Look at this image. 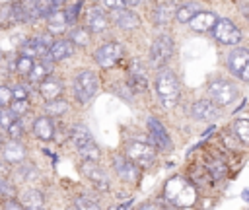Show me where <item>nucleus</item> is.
<instances>
[{"label": "nucleus", "mask_w": 249, "mask_h": 210, "mask_svg": "<svg viewBox=\"0 0 249 210\" xmlns=\"http://www.w3.org/2000/svg\"><path fill=\"white\" fill-rule=\"evenodd\" d=\"M156 93L163 109H173L179 103L181 86L171 68H161L156 74Z\"/></svg>", "instance_id": "1"}, {"label": "nucleus", "mask_w": 249, "mask_h": 210, "mask_svg": "<svg viewBox=\"0 0 249 210\" xmlns=\"http://www.w3.org/2000/svg\"><path fill=\"white\" fill-rule=\"evenodd\" d=\"M163 198L175 206V208H185V206H193L196 202V189L185 181L183 177L175 175L171 177L165 187H163Z\"/></svg>", "instance_id": "2"}, {"label": "nucleus", "mask_w": 249, "mask_h": 210, "mask_svg": "<svg viewBox=\"0 0 249 210\" xmlns=\"http://www.w3.org/2000/svg\"><path fill=\"white\" fill-rule=\"evenodd\" d=\"M72 89H74V97L80 103H88L99 89L97 74L91 70H80L72 80Z\"/></svg>", "instance_id": "3"}, {"label": "nucleus", "mask_w": 249, "mask_h": 210, "mask_svg": "<svg viewBox=\"0 0 249 210\" xmlns=\"http://www.w3.org/2000/svg\"><path fill=\"white\" fill-rule=\"evenodd\" d=\"M175 52V41L171 35H158L154 41H152V47H150V62L152 66L156 68H165V64L171 60Z\"/></svg>", "instance_id": "4"}, {"label": "nucleus", "mask_w": 249, "mask_h": 210, "mask_svg": "<svg viewBox=\"0 0 249 210\" xmlns=\"http://www.w3.org/2000/svg\"><path fill=\"white\" fill-rule=\"evenodd\" d=\"M124 156L138 167H148L156 161V146L140 140H132L124 146Z\"/></svg>", "instance_id": "5"}, {"label": "nucleus", "mask_w": 249, "mask_h": 210, "mask_svg": "<svg viewBox=\"0 0 249 210\" xmlns=\"http://www.w3.org/2000/svg\"><path fill=\"white\" fill-rule=\"evenodd\" d=\"M226 66L230 74L249 84V51L243 47H233L226 56Z\"/></svg>", "instance_id": "6"}, {"label": "nucleus", "mask_w": 249, "mask_h": 210, "mask_svg": "<svg viewBox=\"0 0 249 210\" xmlns=\"http://www.w3.org/2000/svg\"><path fill=\"white\" fill-rule=\"evenodd\" d=\"M208 93H210V99L218 105V107H226L230 103L235 101L237 97V88L230 82V80H224V78H216L208 84Z\"/></svg>", "instance_id": "7"}, {"label": "nucleus", "mask_w": 249, "mask_h": 210, "mask_svg": "<svg viewBox=\"0 0 249 210\" xmlns=\"http://www.w3.org/2000/svg\"><path fill=\"white\" fill-rule=\"evenodd\" d=\"M124 54V49L121 43L117 41H107L103 43L95 52H93V60L101 66V68H109V66H115Z\"/></svg>", "instance_id": "8"}, {"label": "nucleus", "mask_w": 249, "mask_h": 210, "mask_svg": "<svg viewBox=\"0 0 249 210\" xmlns=\"http://www.w3.org/2000/svg\"><path fill=\"white\" fill-rule=\"evenodd\" d=\"M212 35H214V39H216L218 43L228 45V47H233V45H237V43L241 41V31H239V27H237L231 19H226V18H220V19H218L216 27L212 29Z\"/></svg>", "instance_id": "9"}, {"label": "nucleus", "mask_w": 249, "mask_h": 210, "mask_svg": "<svg viewBox=\"0 0 249 210\" xmlns=\"http://www.w3.org/2000/svg\"><path fill=\"white\" fill-rule=\"evenodd\" d=\"M82 175L93 185V189H97L101 192L109 191V177H107L105 169L99 167V163H95V161H84L82 163Z\"/></svg>", "instance_id": "10"}, {"label": "nucleus", "mask_w": 249, "mask_h": 210, "mask_svg": "<svg viewBox=\"0 0 249 210\" xmlns=\"http://www.w3.org/2000/svg\"><path fill=\"white\" fill-rule=\"evenodd\" d=\"M113 167H115L119 179L124 181V183L134 185L140 179V167L134 165L126 156H115L113 158Z\"/></svg>", "instance_id": "11"}, {"label": "nucleus", "mask_w": 249, "mask_h": 210, "mask_svg": "<svg viewBox=\"0 0 249 210\" xmlns=\"http://www.w3.org/2000/svg\"><path fill=\"white\" fill-rule=\"evenodd\" d=\"M191 113L196 121L202 122H214L220 117V107L212 99H196L191 107Z\"/></svg>", "instance_id": "12"}, {"label": "nucleus", "mask_w": 249, "mask_h": 210, "mask_svg": "<svg viewBox=\"0 0 249 210\" xmlns=\"http://www.w3.org/2000/svg\"><path fill=\"white\" fill-rule=\"evenodd\" d=\"M148 132H150L156 148H160V150H171L173 148V142H171L167 130L163 128V124L160 122V119L148 117Z\"/></svg>", "instance_id": "13"}, {"label": "nucleus", "mask_w": 249, "mask_h": 210, "mask_svg": "<svg viewBox=\"0 0 249 210\" xmlns=\"http://www.w3.org/2000/svg\"><path fill=\"white\" fill-rule=\"evenodd\" d=\"M109 18L117 23L119 29L123 31H130V29H136L140 25V18L136 16V12L128 10V8H119V10H111L109 12Z\"/></svg>", "instance_id": "14"}, {"label": "nucleus", "mask_w": 249, "mask_h": 210, "mask_svg": "<svg viewBox=\"0 0 249 210\" xmlns=\"http://www.w3.org/2000/svg\"><path fill=\"white\" fill-rule=\"evenodd\" d=\"M109 25V16L107 12H103L99 6H93L91 10H88L86 14V29L89 33H103Z\"/></svg>", "instance_id": "15"}, {"label": "nucleus", "mask_w": 249, "mask_h": 210, "mask_svg": "<svg viewBox=\"0 0 249 210\" xmlns=\"http://www.w3.org/2000/svg\"><path fill=\"white\" fill-rule=\"evenodd\" d=\"M218 16L214 14V12H208V10H202L200 14H196L193 19H191V23H189V27L195 31V33H206V31H212L214 27H216V23H218Z\"/></svg>", "instance_id": "16"}, {"label": "nucleus", "mask_w": 249, "mask_h": 210, "mask_svg": "<svg viewBox=\"0 0 249 210\" xmlns=\"http://www.w3.org/2000/svg\"><path fill=\"white\" fill-rule=\"evenodd\" d=\"M177 8L179 6H175V2H158L152 10V21L156 25H167L175 18Z\"/></svg>", "instance_id": "17"}, {"label": "nucleus", "mask_w": 249, "mask_h": 210, "mask_svg": "<svg viewBox=\"0 0 249 210\" xmlns=\"http://www.w3.org/2000/svg\"><path fill=\"white\" fill-rule=\"evenodd\" d=\"M72 54H74V45H72L68 39H58V41H54V43L51 45V49H49L45 60H49V62L54 64V62H58V60H64V58L72 56Z\"/></svg>", "instance_id": "18"}, {"label": "nucleus", "mask_w": 249, "mask_h": 210, "mask_svg": "<svg viewBox=\"0 0 249 210\" xmlns=\"http://www.w3.org/2000/svg\"><path fill=\"white\" fill-rule=\"evenodd\" d=\"M64 91V84L56 78V76H49L45 82L39 84V93L45 101H54V99H60Z\"/></svg>", "instance_id": "19"}, {"label": "nucleus", "mask_w": 249, "mask_h": 210, "mask_svg": "<svg viewBox=\"0 0 249 210\" xmlns=\"http://www.w3.org/2000/svg\"><path fill=\"white\" fill-rule=\"evenodd\" d=\"M2 152V159L8 163H19L25 159V146L19 140H8L2 144L0 148Z\"/></svg>", "instance_id": "20"}, {"label": "nucleus", "mask_w": 249, "mask_h": 210, "mask_svg": "<svg viewBox=\"0 0 249 210\" xmlns=\"http://www.w3.org/2000/svg\"><path fill=\"white\" fill-rule=\"evenodd\" d=\"M128 88L132 93L146 89V72L138 60H132L128 66Z\"/></svg>", "instance_id": "21"}, {"label": "nucleus", "mask_w": 249, "mask_h": 210, "mask_svg": "<svg viewBox=\"0 0 249 210\" xmlns=\"http://www.w3.org/2000/svg\"><path fill=\"white\" fill-rule=\"evenodd\" d=\"M54 132H56V128H54V122H53L51 117L45 115V117H37V119L33 121V134H35L39 140L49 142V140L54 138Z\"/></svg>", "instance_id": "22"}, {"label": "nucleus", "mask_w": 249, "mask_h": 210, "mask_svg": "<svg viewBox=\"0 0 249 210\" xmlns=\"http://www.w3.org/2000/svg\"><path fill=\"white\" fill-rule=\"evenodd\" d=\"M49 76H53V62H49V60H45V58H41V60H35V64H33V70L29 72V76H27V80L31 82V84H41V82H45Z\"/></svg>", "instance_id": "23"}, {"label": "nucleus", "mask_w": 249, "mask_h": 210, "mask_svg": "<svg viewBox=\"0 0 249 210\" xmlns=\"http://www.w3.org/2000/svg\"><path fill=\"white\" fill-rule=\"evenodd\" d=\"M70 138H72V144L76 146V150H82V148H86L93 142V136H91L89 128L82 122H78L70 128Z\"/></svg>", "instance_id": "24"}, {"label": "nucleus", "mask_w": 249, "mask_h": 210, "mask_svg": "<svg viewBox=\"0 0 249 210\" xmlns=\"http://www.w3.org/2000/svg\"><path fill=\"white\" fill-rule=\"evenodd\" d=\"M19 202L25 210H43V204H45V196L41 191L37 189H27L23 191V194L19 196Z\"/></svg>", "instance_id": "25"}, {"label": "nucleus", "mask_w": 249, "mask_h": 210, "mask_svg": "<svg viewBox=\"0 0 249 210\" xmlns=\"http://www.w3.org/2000/svg\"><path fill=\"white\" fill-rule=\"evenodd\" d=\"M66 27H68V19H66L64 10H56V12H53V14L47 18L49 35H60V33H64Z\"/></svg>", "instance_id": "26"}, {"label": "nucleus", "mask_w": 249, "mask_h": 210, "mask_svg": "<svg viewBox=\"0 0 249 210\" xmlns=\"http://www.w3.org/2000/svg\"><path fill=\"white\" fill-rule=\"evenodd\" d=\"M202 12V4L198 2H187V4H181L177 8V14H175V19L181 21V23H191V19Z\"/></svg>", "instance_id": "27"}, {"label": "nucleus", "mask_w": 249, "mask_h": 210, "mask_svg": "<svg viewBox=\"0 0 249 210\" xmlns=\"http://www.w3.org/2000/svg\"><path fill=\"white\" fill-rule=\"evenodd\" d=\"M89 39H91V33L86 27H74L70 31V35H68V41L74 47H88L89 45Z\"/></svg>", "instance_id": "28"}, {"label": "nucleus", "mask_w": 249, "mask_h": 210, "mask_svg": "<svg viewBox=\"0 0 249 210\" xmlns=\"http://www.w3.org/2000/svg\"><path fill=\"white\" fill-rule=\"evenodd\" d=\"M66 111H68V101L62 99V97L45 103V113H47V117H58V115H64Z\"/></svg>", "instance_id": "29"}, {"label": "nucleus", "mask_w": 249, "mask_h": 210, "mask_svg": "<svg viewBox=\"0 0 249 210\" xmlns=\"http://www.w3.org/2000/svg\"><path fill=\"white\" fill-rule=\"evenodd\" d=\"M233 134L243 144H249V117H241L233 121Z\"/></svg>", "instance_id": "30"}, {"label": "nucleus", "mask_w": 249, "mask_h": 210, "mask_svg": "<svg viewBox=\"0 0 249 210\" xmlns=\"http://www.w3.org/2000/svg\"><path fill=\"white\" fill-rule=\"evenodd\" d=\"M78 154H80V158H82L84 161H95V163H97V159L101 158V150H99V146H97L95 142H91L89 146L78 150Z\"/></svg>", "instance_id": "31"}, {"label": "nucleus", "mask_w": 249, "mask_h": 210, "mask_svg": "<svg viewBox=\"0 0 249 210\" xmlns=\"http://www.w3.org/2000/svg\"><path fill=\"white\" fill-rule=\"evenodd\" d=\"M33 64H35V60L27 58V56H18L14 68H16V72H18L19 76H29V72L33 70Z\"/></svg>", "instance_id": "32"}, {"label": "nucleus", "mask_w": 249, "mask_h": 210, "mask_svg": "<svg viewBox=\"0 0 249 210\" xmlns=\"http://www.w3.org/2000/svg\"><path fill=\"white\" fill-rule=\"evenodd\" d=\"M8 109L14 113L16 119H18V117H23V115H27V111H29V101H27V99H14Z\"/></svg>", "instance_id": "33"}, {"label": "nucleus", "mask_w": 249, "mask_h": 210, "mask_svg": "<svg viewBox=\"0 0 249 210\" xmlns=\"http://www.w3.org/2000/svg\"><path fill=\"white\" fill-rule=\"evenodd\" d=\"M18 175H19L23 181H33V179H37L39 171H37V167H35L33 163H25V165L18 167Z\"/></svg>", "instance_id": "34"}, {"label": "nucleus", "mask_w": 249, "mask_h": 210, "mask_svg": "<svg viewBox=\"0 0 249 210\" xmlns=\"http://www.w3.org/2000/svg\"><path fill=\"white\" fill-rule=\"evenodd\" d=\"M74 208H76V210H101L93 200H89V198H86V196H78V198L74 200Z\"/></svg>", "instance_id": "35"}, {"label": "nucleus", "mask_w": 249, "mask_h": 210, "mask_svg": "<svg viewBox=\"0 0 249 210\" xmlns=\"http://www.w3.org/2000/svg\"><path fill=\"white\" fill-rule=\"evenodd\" d=\"M16 121H18V119L14 117V113H12L10 109H0V126H2L4 130H8Z\"/></svg>", "instance_id": "36"}, {"label": "nucleus", "mask_w": 249, "mask_h": 210, "mask_svg": "<svg viewBox=\"0 0 249 210\" xmlns=\"http://www.w3.org/2000/svg\"><path fill=\"white\" fill-rule=\"evenodd\" d=\"M12 101H14L12 88H8V86H0V107H10Z\"/></svg>", "instance_id": "37"}, {"label": "nucleus", "mask_w": 249, "mask_h": 210, "mask_svg": "<svg viewBox=\"0 0 249 210\" xmlns=\"http://www.w3.org/2000/svg\"><path fill=\"white\" fill-rule=\"evenodd\" d=\"M12 194H14V187H12V183L6 179V175L0 171V196L12 198Z\"/></svg>", "instance_id": "38"}, {"label": "nucleus", "mask_w": 249, "mask_h": 210, "mask_svg": "<svg viewBox=\"0 0 249 210\" xmlns=\"http://www.w3.org/2000/svg\"><path fill=\"white\" fill-rule=\"evenodd\" d=\"M6 132H8V136H10L12 140H18V138H21V136H23V132H25V128H23V122L18 119V121H16V122H14V124H12V126H10Z\"/></svg>", "instance_id": "39"}, {"label": "nucleus", "mask_w": 249, "mask_h": 210, "mask_svg": "<svg viewBox=\"0 0 249 210\" xmlns=\"http://www.w3.org/2000/svg\"><path fill=\"white\" fill-rule=\"evenodd\" d=\"M80 6H82L80 2H72V4H68V6H66L64 14H66V19H68V25L76 21V18H78V12H80Z\"/></svg>", "instance_id": "40"}, {"label": "nucleus", "mask_w": 249, "mask_h": 210, "mask_svg": "<svg viewBox=\"0 0 249 210\" xmlns=\"http://www.w3.org/2000/svg\"><path fill=\"white\" fill-rule=\"evenodd\" d=\"M208 171H210L212 179H222V177H224V173H226V167H224V163H222V161H212V165L208 167Z\"/></svg>", "instance_id": "41"}, {"label": "nucleus", "mask_w": 249, "mask_h": 210, "mask_svg": "<svg viewBox=\"0 0 249 210\" xmlns=\"http://www.w3.org/2000/svg\"><path fill=\"white\" fill-rule=\"evenodd\" d=\"M12 93H14V99H27L29 88L25 84H18L16 88H12Z\"/></svg>", "instance_id": "42"}, {"label": "nucleus", "mask_w": 249, "mask_h": 210, "mask_svg": "<svg viewBox=\"0 0 249 210\" xmlns=\"http://www.w3.org/2000/svg\"><path fill=\"white\" fill-rule=\"evenodd\" d=\"M2 210H25V208L21 206V202H19V200L6 198V200L2 202Z\"/></svg>", "instance_id": "43"}, {"label": "nucleus", "mask_w": 249, "mask_h": 210, "mask_svg": "<svg viewBox=\"0 0 249 210\" xmlns=\"http://www.w3.org/2000/svg\"><path fill=\"white\" fill-rule=\"evenodd\" d=\"M136 210H167V208H163L160 202H144V204H140Z\"/></svg>", "instance_id": "44"}, {"label": "nucleus", "mask_w": 249, "mask_h": 210, "mask_svg": "<svg viewBox=\"0 0 249 210\" xmlns=\"http://www.w3.org/2000/svg\"><path fill=\"white\" fill-rule=\"evenodd\" d=\"M237 6H239V10H241V14L245 16V19H247V23H249V2H239Z\"/></svg>", "instance_id": "45"}, {"label": "nucleus", "mask_w": 249, "mask_h": 210, "mask_svg": "<svg viewBox=\"0 0 249 210\" xmlns=\"http://www.w3.org/2000/svg\"><path fill=\"white\" fill-rule=\"evenodd\" d=\"M0 148H2V136H0Z\"/></svg>", "instance_id": "46"}, {"label": "nucleus", "mask_w": 249, "mask_h": 210, "mask_svg": "<svg viewBox=\"0 0 249 210\" xmlns=\"http://www.w3.org/2000/svg\"><path fill=\"white\" fill-rule=\"evenodd\" d=\"M0 58H2V51H0Z\"/></svg>", "instance_id": "47"}]
</instances>
